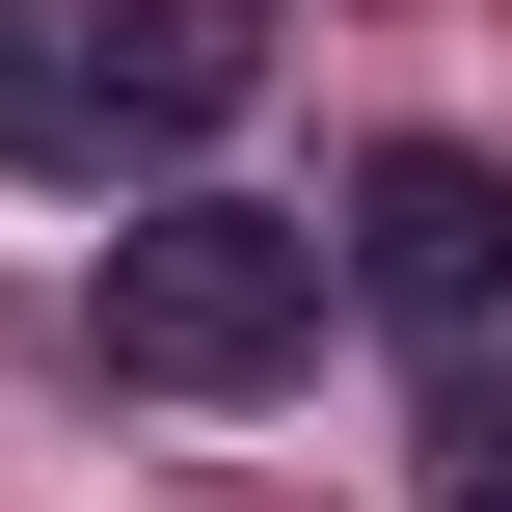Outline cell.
<instances>
[{
  "label": "cell",
  "mask_w": 512,
  "mask_h": 512,
  "mask_svg": "<svg viewBox=\"0 0 512 512\" xmlns=\"http://www.w3.org/2000/svg\"><path fill=\"white\" fill-rule=\"evenodd\" d=\"M324 216H243V189H162L108 270H81V324H108V378H162V405H270L297 351H324Z\"/></svg>",
  "instance_id": "obj_2"
},
{
  "label": "cell",
  "mask_w": 512,
  "mask_h": 512,
  "mask_svg": "<svg viewBox=\"0 0 512 512\" xmlns=\"http://www.w3.org/2000/svg\"><path fill=\"white\" fill-rule=\"evenodd\" d=\"M351 297H405V324H512V162H486V135H405V162L351 189Z\"/></svg>",
  "instance_id": "obj_3"
},
{
  "label": "cell",
  "mask_w": 512,
  "mask_h": 512,
  "mask_svg": "<svg viewBox=\"0 0 512 512\" xmlns=\"http://www.w3.org/2000/svg\"><path fill=\"white\" fill-rule=\"evenodd\" d=\"M270 81V0H0V162L27 189H162Z\"/></svg>",
  "instance_id": "obj_1"
},
{
  "label": "cell",
  "mask_w": 512,
  "mask_h": 512,
  "mask_svg": "<svg viewBox=\"0 0 512 512\" xmlns=\"http://www.w3.org/2000/svg\"><path fill=\"white\" fill-rule=\"evenodd\" d=\"M432 512H512V378L459 405V432H432Z\"/></svg>",
  "instance_id": "obj_4"
}]
</instances>
